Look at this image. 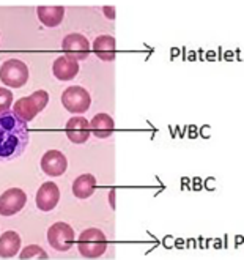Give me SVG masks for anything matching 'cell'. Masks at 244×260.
<instances>
[{
  "instance_id": "1",
  "label": "cell",
  "mask_w": 244,
  "mask_h": 260,
  "mask_svg": "<svg viewBox=\"0 0 244 260\" xmlns=\"http://www.w3.org/2000/svg\"><path fill=\"white\" fill-rule=\"evenodd\" d=\"M30 141L27 123L13 111L0 114V161L21 156Z\"/></svg>"
},
{
  "instance_id": "2",
  "label": "cell",
  "mask_w": 244,
  "mask_h": 260,
  "mask_svg": "<svg viewBox=\"0 0 244 260\" xmlns=\"http://www.w3.org/2000/svg\"><path fill=\"white\" fill-rule=\"evenodd\" d=\"M49 103V93L44 90H37L33 91L30 96H25V98H21L14 103V108H13V112L16 114L22 121L28 123V121H32L46 106Z\"/></svg>"
},
{
  "instance_id": "3",
  "label": "cell",
  "mask_w": 244,
  "mask_h": 260,
  "mask_svg": "<svg viewBox=\"0 0 244 260\" xmlns=\"http://www.w3.org/2000/svg\"><path fill=\"white\" fill-rule=\"evenodd\" d=\"M79 252L87 258L101 257L108 249V238L99 229H87L79 235L78 240Z\"/></svg>"
},
{
  "instance_id": "4",
  "label": "cell",
  "mask_w": 244,
  "mask_h": 260,
  "mask_svg": "<svg viewBox=\"0 0 244 260\" xmlns=\"http://www.w3.org/2000/svg\"><path fill=\"white\" fill-rule=\"evenodd\" d=\"M0 81L5 85L13 87V88H19L27 84L28 81V68L18 58H11L0 67Z\"/></svg>"
},
{
  "instance_id": "5",
  "label": "cell",
  "mask_w": 244,
  "mask_h": 260,
  "mask_svg": "<svg viewBox=\"0 0 244 260\" xmlns=\"http://www.w3.org/2000/svg\"><path fill=\"white\" fill-rule=\"evenodd\" d=\"M62 103L65 106V109L68 112H73V114H84L88 111L90 104H91V98H90V93L84 88V87H79V85H73V87H68L63 95H62Z\"/></svg>"
},
{
  "instance_id": "6",
  "label": "cell",
  "mask_w": 244,
  "mask_h": 260,
  "mask_svg": "<svg viewBox=\"0 0 244 260\" xmlns=\"http://www.w3.org/2000/svg\"><path fill=\"white\" fill-rule=\"evenodd\" d=\"M48 241L55 251H68L74 244V231L66 222H55L48 231Z\"/></svg>"
},
{
  "instance_id": "7",
  "label": "cell",
  "mask_w": 244,
  "mask_h": 260,
  "mask_svg": "<svg viewBox=\"0 0 244 260\" xmlns=\"http://www.w3.org/2000/svg\"><path fill=\"white\" fill-rule=\"evenodd\" d=\"M27 202V194L19 188L7 189L0 196V215L2 216H13L19 213Z\"/></svg>"
},
{
  "instance_id": "8",
  "label": "cell",
  "mask_w": 244,
  "mask_h": 260,
  "mask_svg": "<svg viewBox=\"0 0 244 260\" xmlns=\"http://www.w3.org/2000/svg\"><path fill=\"white\" fill-rule=\"evenodd\" d=\"M62 49L66 54L65 57H68L71 60H76V62H79V60H85L88 57V54H90V43L81 34H71V35L63 38Z\"/></svg>"
},
{
  "instance_id": "9",
  "label": "cell",
  "mask_w": 244,
  "mask_h": 260,
  "mask_svg": "<svg viewBox=\"0 0 244 260\" xmlns=\"http://www.w3.org/2000/svg\"><path fill=\"white\" fill-rule=\"evenodd\" d=\"M68 161L66 156L58 150H49L46 151L41 158V169L46 175L49 177H60L66 172Z\"/></svg>"
},
{
  "instance_id": "10",
  "label": "cell",
  "mask_w": 244,
  "mask_h": 260,
  "mask_svg": "<svg viewBox=\"0 0 244 260\" xmlns=\"http://www.w3.org/2000/svg\"><path fill=\"white\" fill-rule=\"evenodd\" d=\"M60 201V189L54 181H46L37 192V207L41 211H52Z\"/></svg>"
},
{
  "instance_id": "11",
  "label": "cell",
  "mask_w": 244,
  "mask_h": 260,
  "mask_svg": "<svg viewBox=\"0 0 244 260\" xmlns=\"http://www.w3.org/2000/svg\"><path fill=\"white\" fill-rule=\"evenodd\" d=\"M65 131L68 139L74 144H84L90 137V123L84 117H73L65 125Z\"/></svg>"
},
{
  "instance_id": "12",
  "label": "cell",
  "mask_w": 244,
  "mask_h": 260,
  "mask_svg": "<svg viewBox=\"0 0 244 260\" xmlns=\"http://www.w3.org/2000/svg\"><path fill=\"white\" fill-rule=\"evenodd\" d=\"M54 76L58 81H71L79 73V63L68 57H58L52 65Z\"/></svg>"
},
{
  "instance_id": "13",
  "label": "cell",
  "mask_w": 244,
  "mask_h": 260,
  "mask_svg": "<svg viewBox=\"0 0 244 260\" xmlns=\"http://www.w3.org/2000/svg\"><path fill=\"white\" fill-rule=\"evenodd\" d=\"M115 49L117 43L115 38L111 35H101L93 41V52L98 58L104 60V62H112L115 58Z\"/></svg>"
},
{
  "instance_id": "14",
  "label": "cell",
  "mask_w": 244,
  "mask_h": 260,
  "mask_svg": "<svg viewBox=\"0 0 244 260\" xmlns=\"http://www.w3.org/2000/svg\"><path fill=\"white\" fill-rule=\"evenodd\" d=\"M114 128H115L114 118L108 114H98L90 121V131L96 137H99V139L109 137L114 133Z\"/></svg>"
},
{
  "instance_id": "15",
  "label": "cell",
  "mask_w": 244,
  "mask_h": 260,
  "mask_svg": "<svg viewBox=\"0 0 244 260\" xmlns=\"http://www.w3.org/2000/svg\"><path fill=\"white\" fill-rule=\"evenodd\" d=\"M21 249V237L18 232L8 231L0 237V257L10 258L14 257Z\"/></svg>"
},
{
  "instance_id": "16",
  "label": "cell",
  "mask_w": 244,
  "mask_h": 260,
  "mask_svg": "<svg viewBox=\"0 0 244 260\" xmlns=\"http://www.w3.org/2000/svg\"><path fill=\"white\" fill-rule=\"evenodd\" d=\"M95 188H96V178L91 174H84L74 180L73 194L78 199H88L95 192Z\"/></svg>"
},
{
  "instance_id": "17",
  "label": "cell",
  "mask_w": 244,
  "mask_h": 260,
  "mask_svg": "<svg viewBox=\"0 0 244 260\" xmlns=\"http://www.w3.org/2000/svg\"><path fill=\"white\" fill-rule=\"evenodd\" d=\"M37 13H38L40 21L46 27H57L63 21L65 8L63 7H38Z\"/></svg>"
},
{
  "instance_id": "18",
  "label": "cell",
  "mask_w": 244,
  "mask_h": 260,
  "mask_svg": "<svg viewBox=\"0 0 244 260\" xmlns=\"http://www.w3.org/2000/svg\"><path fill=\"white\" fill-rule=\"evenodd\" d=\"M19 258H22V260H28V258H48V252H46L43 248L37 246V244H32V246H27L21 252Z\"/></svg>"
},
{
  "instance_id": "19",
  "label": "cell",
  "mask_w": 244,
  "mask_h": 260,
  "mask_svg": "<svg viewBox=\"0 0 244 260\" xmlns=\"http://www.w3.org/2000/svg\"><path fill=\"white\" fill-rule=\"evenodd\" d=\"M13 104V93L8 88L0 87V114L8 112Z\"/></svg>"
},
{
  "instance_id": "20",
  "label": "cell",
  "mask_w": 244,
  "mask_h": 260,
  "mask_svg": "<svg viewBox=\"0 0 244 260\" xmlns=\"http://www.w3.org/2000/svg\"><path fill=\"white\" fill-rule=\"evenodd\" d=\"M104 13L108 14V18H109V19H115V10H114V8L106 7V8H104Z\"/></svg>"
}]
</instances>
